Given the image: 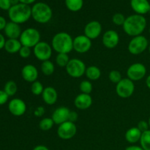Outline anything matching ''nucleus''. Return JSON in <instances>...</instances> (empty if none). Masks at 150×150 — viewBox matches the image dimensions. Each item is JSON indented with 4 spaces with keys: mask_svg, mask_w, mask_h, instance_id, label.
Wrapping results in <instances>:
<instances>
[{
    "mask_svg": "<svg viewBox=\"0 0 150 150\" xmlns=\"http://www.w3.org/2000/svg\"><path fill=\"white\" fill-rule=\"evenodd\" d=\"M122 26L125 32L129 36H139L142 35L146 29V20L142 15H131L126 18Z\"/></svg>",
    "mask_w": 150,
    "mask_h": 150,
    "instance_id": "obj_1",
    "label": "nucleus"
},
{
    "mask_svg": "<svg viewBox=\"0 0 150 150\" xmlns=\"http://www.w3.org/2000/svg\"><path fill=\"white\" fill-rule=\"evenodd\" d=\"M51 46L58 54H69L73 50V39L67 32H59L53 38Z\"/></svg>",
    "mask_w": 150,
    "mask_h": 150,
    "instance_id": "obj_2",
    "label": "nucleus"
},
{
    "mask_svg": "<svg viewBox=\"0 0 150 150\" xmlns=\"http://www.w3.org/2000/svg\"><path fill=\"white\" fill-rule=\"evenodd\" d=\"M8 16L12 22L18 24L23 23L32 16V8L28 4L19 3L10 7L8 10Z\"/></svg>",
    "mask_w": 150,
    "mask_h": 150,
    "instance_id": "obj_3",
    "label": "nucleus"
},
{
    "mask_svg": "<svg viewBox=\"0 0 150 150\" xmlns=\"http://www.w3.org/2000/svg\"><path fill=\"white\" fill-rule=\"evenodd\" d=\"M52 10L45 3L38 2L32 7V17L38 23H48L52 18Z\"/></svg>",
    "mask_w": 150,
    "mask_h": 150,
    "instance_id": "obj_4",
    "label": "nucleus"
},
{
    "mask_svg": "<svg viewBox=\"0 0 150 150\" xmlns=\"http://www.w3.org/2000/svg\"><path fill=\"white\" fill-rule=\"evenodd\" d=\"M19 38L23 46L34 48L38 42H40V33L35 28H27L22 32Z\"/></svg>",
    "mask_w": 150,
    "mask_h": 150,
    "instance_id": "obj_5",
    "label": "nucleus"
},
{
    "mask_svg": "<svg viewBox=\"0 0 150 150\" xmlns=\"http://www.w3.org/2000/svg\"><path fill=\"white\" fill-rule=\"evenodd\" d=\"M66 71L67 74L72 78L79 79L85 74L86 67L85 63L79 59H71L66 66Z\"/></svg>",
    "mask_w": 150,
    "mask_h": 150,
    "instance_id": "obj_6",
    "label": "nucleus"
},
{
    "mask_svg": "<svg viewBox=\"0 0 150 150\" xmlns=\"http://www.w3.org/2000/svg\"><path fill=\"white\" fill-rule=\"evenodd\" d=\"M149 46L148 40L143 35L133 37L128 44V51L133 55H139L146 51Z\"/></svg>",
    "mask_w": 150,
    "mask_h": 150,
    "instance_id": "obj_7",
    "label": "nucleus"
},
{
    "mask_svg": "<svg viewBox=\"0 0 150 150\" xmlns=\"http://www.w3.org/2000/svg\"><path fill=\"white\" fill-rule=\"evenodd\" d=\"M135 91V84L134 82L129 79H122L117 84L116 87V92L118 96L122 98H130Z\"/></svg>",
    "mask_w": 150,
    "mask_h": 150,
    "instance_id": "obj_8",
    "label": "nucleus"
},
{
    "mask_svg": "<svg viewBox=\"0 0 150 150\" xmlns=\"http://www.w3.org/2000/svg\"><path fill=\"white\" fill-rule=\"evenodd\" d=\"M34 54L41 62L49 60L52 56V46L48 42L40 41L34 47Z\"/></svg>",
    "mask_w": 150,
    "mask_h": 150,
    "instance_id": "obj_9",
    "label": "nucleus"
},
{
    "mask_svg": "<svg viewBox=\"0 0 150 150\" xmlns=\"http://www.w3.org/2000/svg\"><path fill=\"white\" fill-rule=\"evenodd\" d=\"M77 133V127L72 122L67 121L59 125L57 129V135L63 140H68L76 136Z\"/></svg>",
    "mask_w": 150,
    "mask_h": 150,
    "instance_id": "obj_10",
    "label": "nucleus"
},
{
    "mask_svg": "<svg viewBox=\"0 0 150 150\" xmlns=\"http://www.w3.org/2000/svg\"><path fill=\"white\" fill-rule=\"evenodd\" d=\"M146 74V68L142 63H134L128 67L127 70V76L129 79L133 81L142 80Z\"/></svg>",
    "mask_w": 150,
    "mask_h": 150,
    "instance_id": "obj_11",
    "label": "nucleus"
},
{
    "mask_svg": "<svg viewBox=\"0 0 150 150\" xmlns=\"http://www.w3.org/2000/svg\"><path fill=\"white\" fill-rule=\"evenodd\" d=\"M92 47V40L84 35H79L73 39V50L79 54H85Z\"/></svg>",
    "mask_w": 150,
    "mask_h": 150,
    "instance_id": "obj_12",
    "label": "nucleus"
},
{
    "mask_svg": "<svg viewBox=\"0 0 150 150\" xmlns=\"http://www.w3.org/2000/svg\"><path fill=\"white\" fill-rule=\"evenodd\" d=\"M102 32V25L98 21H92L89 22L85 26L83 33L85 36L90 40L98 38Z\"/></svg>",
    "mask_w": 150,
    "mask_h": 150,
    "instance_id": "obj_13",
    "label": "nucleus"
},
{
    "mask_svg": "<svg viewBox=\"0 0 150 150\" xmlns=\"http://www.w3.org/2000/svg\"><path fill=\"white\" fill-rule=\"evenodd\" d=\"M102 42L104 46L109 49L116 48L120 42L119 34L114 30H108L103 34Z\"/></svg>",
    "mask_w": 150,
    "mask_h": 150,
    "instance_id": "obj_14",
    "label": "nucleus"
},
{
    "mask_svg": "<svg viewBox=\"0 0 150 150\" xmlns=\"http://www.w3.org/2000/svg\"><path fill=\"white\" fill-rule=\"evenodd\" d=\"M8 109L13 115L21 117L26 112V105L24 101L20 98H15L9 103Z\"/></svg>",
    "mask_w": 150,
    "mask_h": 150,
    "instance_id": "obj_15",
    "label": "nucleus"
},
{
    "mask_svg": "<svg viewBox=\"0 0 150 150\" xmlns=\"http://www.w3.org/2000/svg\"><path fill=\"white\" fill-rule=\"evenodd\" d=\"M70 112V110L67 107L62 106L57 108L54 111L52 114V117H51L54 124L59 125L68 121Z\"/></svg>",
    "mask_w": 150,
    "mask_h": 150,
    "instance_id": "obj_16",
    "label": "nucleus"
},
{
    "mask_svg": "<svg viewBox=\"0 0 150 150\" xmlns=\"http://www.w3.org/2000/svg\"><path fill=\"white\" fill-rule=\"evenodd\" d=\"M21 76L26 81L33 83L38 78V70L35 66L32 64H26L22 68Z\"/></svg>",
    "mask_w": 150,
    "mask_h": 150,
    "instance_id": "obj_17",
    "label": "nucleus"
},
{
    "mask_svg": "<svg viewBox=\"0 0 150 150\" xmlns=\"http://www.w3.org/2000/svg\"><path fill=\"white\" fill-rule=\"evenodd\" d=\"M130 5L136 14H146L150 11V4L148 0H131Z\"/></svg>",
    "mask_w": 150,
    "mask_h": 150,
    "instance_id": "obj_18",
    "label": "nucleus"
},
{
    "mask_svg": "<svg viewBox=\"0 0 150 150\" xmlns=\"http://www.w3.org/2000/svg\"><path fill=\"white\" fill-rule=\"evenodd\" d=\"M74 104L79 109L86 110L92 105V98L90 95L81 93L75 98Z\"/></svg>",
    "mask_w": 150,
    "mask_h": 150,
    "instance_id": "obj_19",
    "label": "nucleus"
},
{
    "mask_svg": "<svg viewBox=\"0 0 150 150\" xmlns=\"http://www.w3.org/2000/svg\"><path fill=\"white\" fill-rule=\"evenodd\" d=\"M4 33L9 39H18L21 35V29L19 24L14 22H8L4 28Z\"/></svg>",
    "mask_w": 150,
    "mask_h": 150,
    "instance_id": "obj_20",
    "label": "nucleus"
},
{
    "mask_svg": "<svg viewBox=\"0 0 150 150\" xmlns=\"http://www.w3.org/2000/svg\"><path fill=\"white\" fill-rule=\"evenodd\" d=\"M42 98L45 103L47 105H54L58 99V93L52 86H47L44 89L42 94Z\"/></svg>",
    "mask_w": 150,
    "mask_h": 150,
    "instance_id": "obj_21",
    "label": "nucleus"
},
{
    "mask_svg": "<svg viewBox=\"0 0 150 150\" xmlns=\"http://www.w3.org/2000/svg\"><path fill=\"white\" fill-rule=\"evenodd\" d=\"M142 132L137 127H133L125 133V139L130 144H135L140 141Z\"/></svg>",
    "mask_w": 150,
    "mask_h": 150,
    "instance_id": "obj_22",
    "label": "nucleus"
},
{
    "mask_svg": "<svg viewBox=\"0 0 150 150\" xmlns=\"http://www.w3.org/2000/svg\"><path fill=\"white\" fill-rule=\"evenodd\" d=\"M21 47V43L18 39H8L5 42L4 49L9 54H16L19 52Z\"/></svg>",
    "mask_w": 150,
    "mask_h": 150,
    "instance_id": "obj_23",
    "label": "nucleus"
},
{
    "mask_svg": "<svg viewBox=\"0 0 150 150\" xmlns=\"http://www.w3.org/2000/svg\"><path fill=\"white\" fill-rule=\"evenodd\" d=\"M86 78L91 81H96L101 76V71L97 66H89L85 72Z\"/></svg>",
    "mask_w": 150,
    "mask_h": 150,
    "instance_id": "obj_24",
    "label": "nucleus"
},
{
    "mask_svg": "<svg viewBox=\"0 0 150 150\" xmlns=\"http://www.w3.org/2000/svg\"><path fill=\"white\" fill-rule=\"evenodd\" d=\"M66 7L72 12L79 11L83 4V0H65Z\"/></svg>",
    "mask_w": 150,
    "mask_h": 150,
    "instance_id": "obj_25",
    "label": "nucleus"
},
{
    "mask_svg": "<svg viewBox=\"0 0 150 150\" xmlns=\"http://www.w3.org/2000/svg\"><path fill=\"white\" fill-rule=\"evenodd\" d=\"M40 68L42 73L46 76H49L52 75L54 73V70H55L54 63L50 61V60L42 62V64H41Z\"/></svg>",
    "mask_w": 150,
    "mask_h": 150,
    "instance_id": "obj_26",
    "label": "nucleus"
},
{
    "mask_svg": "<svg viewBox=\"0 0 150 150\" xmlns=\"http://www.w3.org/2000/svg\"><path fill=\"white\" fill-rule=\"evenodd\" d=\"M140 143L144 150H150V130L142 133Z\"/></svg>",
    "mask_w": 150,
    "mask_h": 150,
    "instance_id": "obj_27",
    "label": "nucleus"
},
{
    "mask_svg": "<svg viewBox=\"0 0 150 150\" xmlns=\"http://www.w3.org/2000/svg\"><path fill=\"white\" fill-rule=\"evenodd\" d=\"M18 90L17 84L13 81H9L4 85V91L7 94L8 96H13L16 95Z\"/></svg>",
    "mask_w": 150,
    "mask_h": 150,
    "instance_id": "obj_28",
    "label": "nucleus"
},
{
    "mask_svg": "<svg viewBox=\"0 0 150 150\" xmlns=\"http://www.w3.org/2000/svg\"><path fill=\"white\" fill-rule=\"evenodd\" d=\"M54 125V122L53 121L52 118L45 117V118H43L42 120H40L39 123V127L41 130L48 131V130H50L52 128Z\"/></svg>",
    "mask_w": 150,
    "mask_h": 150,
    "instance_id": "obj_29",
    "label": "nucleus"
},
{
    "mask_svg": "<svg viewBox=\"0 0 150 150\" xmlns=\"http://www.w3.org/2000/svg\"><path fill=\"white\" fill-rule=\"evenodd\" d=\"M70 60L68 54H58L56 57V63L62 67H66Z\"/></svg>",
    "mask_w": 150,
    "mask_h": 150,
    "instance_id": "obj_30",
    "label": "nucleus"
},
{
    "mask_svg": "<svg viewBox=\"0 0 150 150\" xmlns=\"http://www.w3.org/2000/svg\"><path fill=\"white\" fill-rule=\"evenodd\" d=\"M44 89L43 85L42 83H40L38 81L32 83V86H31V91H32V93L34 95H36V96H39V95H42V92H43Z\"/></svg>",
    "mask_w": 150,
    "mask_h": 150,
    "instance_id": "obj_31",
    "label": "nucleus"
},
{
    "mask_svg": "<svg viewBox=\"0 0 150 150\" xmlns=\"http://www.w3.org/2000/svg\"><path fill=\"white\" fill-rule=\"evenodd\" d=\"M79 88H80V90L82 93L88 94V95H89L92 92V89H93L92 83L89 81L86 80H84L81 82Z\"/></svg>",
    "mask_w": 150,
    "mask_h": 150,
    "instance_id": "obj_32",
    "label": "nucleus"
},
{
    "mask_svg": "<svg viewBox=\"0 0 150 150\" xmlns=\"http://www.w3.org/2000/svg\"><path fill=\"white\" fill-rule=\"evenodd\" d=\"M108 79H109V80L112 83H117V84L122 79V75L120 71L114 70H111L109 73V74H108Z\"/></svg>",
    "mask_w": 150,
    "mask_h": 150,
    "instance_id": "obj_33",
    "label": "nucleus"
},
{
    "mask_svg": "<svg viewBox=\"0 0 150 150\" xmlns=\"http://www.w3.org/2000/svg\"><path fill=\"white\" fill-rule=\"evenodd\" d=\"M125 19L124 15H122V13H116L112 18L113 23L117 26H123L125 21Z\"/></svg>",
    "mask_w": 150,
    "mask_h": 150,
    "instance_id": "obj_34",
    "label": "nucleus"
},
{
    "mask_svg": "<svg viewBox=\"0 0 150 150\" xmlns=\"http://www.w3.org/2000/svg\"><path fill=\"white\" fill-rule=\"evenodd\" d=\"M19 55L21 57H22L23 59H26L28 57H30L31 55V49L30 48L26 46H23L21 48L20 51H19Z\"/></svg>",
    "mask_w": 150,
    "mask_h": 150,
    "instance_id": "obj_35",
    "label": "nucleus"
},
{
    "mask_svg": "<svg viewBox=\"0 0 150 150\" xmlns=\"http://www.w3.org/2000/svg\"><path fill=\"white\" fill-rule=\"evenodd\" d=\"M137 127L143 133V132L146 131V130H149V126L148 122L144 121V120H142L138 123Z\"/></svg>",
    "mask_w": 150,
    "mask_h": 150,
    "instance_id": "obj_36",
    "label": "nucleus"
},
{
    "mask_svg": "<svg viewBox=\"0 0 150 150\" xmlns=\"http://www.w3.org/2000/svg\"><path fill=\"white\" fill-rule=\"evenodd\" d=\"M12 7L10 0H0V8L4 10H9Z\"/></svg>",
    "mask_w": 150,
    "mask_h": 150,
    "instance_id": "obj_37",
    "label": "nucleus"
},
{
    "mask_svg": "<svg viewBox=\"0 0 150 150\" xmlns=\"http://www.w3.org/2000/svg\"><path fill=\"white\" fill-rule=\"evenodd\" d=\"M9 96L4 90H0V105L6 103L8 100Z\"/></svg>",
    "mask_w": 150,
    "mask_h": 150,
    "instance_id": "obj_38",
    "label": "nucleus"
},
{
    "mask_svg": "<svg viewBox=\"0 0 150 150\" xmlns=\"http://www.w3.org/2000/svg\"><path fill=\"white\" fill-rule=\"evenodd\" d=\"M35 115L38 117H42L45 114V108L42 106H39L35 109V112H34Z\"/></svg>",
    "mask_w": 150,
    "mask_h": 150,
    "instance_id": "obj_39",
    "label": "nucleus"
},
{
    "mask_svg": "<svg viewBox=\"0 0 150 150\" xmlns=\"http://www.w3.org/2000/svg\"><path fill=\"white\" fill-rule=\"evenodd\" d=\"M78 114L76 112V111H70V114H69V120L68 121L72 122H75L77 121L78 120Z\"/></svg>",
    "mask_w": 150,
    "mask_h": 150,
    "instance_id": "obj_40",
    "label": "nucleus"
},
{
    "mask_svg": "<svg viewBox=\"0 0 150 150\" xmlns=\"http://www.w3.org/2000/svg\"><path fill=\"white\" fill-rule=\"evenodd\" d=\"M7 22H6L5 18L2 16H0V30L4 29L6 25H7Z\"/></svg>",
    "mask_w": 150,
    "mask_h": 150,
    "instance_id": "obj_41",
    "label": "nucleus"
},
{
    "mask_svg": "<svg viewBox=\"0 0 150 150\" xmlns=\"http://www.w3.org/2000/svg\"><path fill=\"white\" fill-rule=\"evenodd\" d=\"M5 39H4V37L1 34H0V49L4 48V45H5Z\"/></svg>",
    "mask_w": 150,
    "mask_h": 150,
    "instance_id": "obj_42",
    "label": "nucleus"
},
{
    "mask_svg": "<svg viewBox=\"0 0 150 150\" xmlns=\"http://www.w3.org/2000/svg\"><path fill=\"white\" fill-rule=\"evenodd\" d=\"M125 150H144L142 146H130L126 148Z\"/></svg>",
    "mask_w": 150,
    "mask_h": 150,
    "instance_id": "obj_43",
    "label": "nucleus"
},
{
    "mask_svg": "<svg viewBox=\"0 0 150 150\" xmlns=\"http://www.w3.org/2000/svg\"><path fill=\"white\" fill-rule=\"evenodd\" d=\"M32 150H49V149L44 145H38V146H35Z\"/></svg>",
    "mask_w": 150,
    "mask_h": 150,
    "instance_id": "obj_44",
    "label": "nucleus"
},
{
    "mask_svg": "<svg viewBox=\"0 0 150 150\" xmlns=\"http://www.w3.org/2000/svg\"><path fill=\"white\" fill-rule=\"evenodd\" d=\"M20 1V3H22V4H32L33 2H35L36 0H19Z\"/></svg>",
    "mask_w": 150,
    "mask_h": 150,
    "instance_id": "obj_45",
    "label": "nucleus"
},
{
    "mask_svg": "<svg viewBox=\"0 0 150 150\" xmlns=\"http://www.w3.org/2000/svg\"><path fill=\"white\" fill-rule=\"evenodd\" d=\"M146 86H147V87L150 89V75H149V76H147V78H146Z\"/></svg>",
    "mask_w": 150,
    "mask_h": 150,
    "instance_id": "obj_46",
    "label": "nucleus"
},
{
    "mask_svg": "<svg viewBox=\"0 0 150 150\" xmlns=\"http://www.w3.org/2000/svg\"><path fill=\"white\" fill-rule=\"evenodd\" d=\"M19 2H20L19 0H10V3H11L12 6L16 5V4H19Z\"/></svg>",
    "mask_w": 150,
    "mask_h": 150,
    "instance_id": "obj_47",
    "label": "nucleus"
},
{
    "mask_svg": "<svg viewBox=\"0 0 150 150\" xmlns=\"http://www.w3.org/2000/svg\"><path fill=\"white\" fill-rule=\"evenodd\" d=\"M148 123H149V129H150V117L149 118V120H148Z\"/></svg>",
    "mask_w": 150,
    "mask_h": 150,
    "instance_id": "obj_48",
    "label": "nucleus"
},
{
    "mask_svg": "<svg viewBox=\"0 0 150 150\" xmlns=\"http://www.w3.org/2000/svg\"><path fill=\"white\" fill-rule=\"evenodd\" d=\"M149 54H150V45H149Z\"/></svg>",
    "mask_w": 150,
    "mask_h": 150,
    "instance_id": "obj_49",
    "label": "nucleus"
},
{
    "mask_svg": "<svg viewBox=\"0 0 150 150\" xmlns=\"http://www.w3.org/2000/svg\"><path fill=\"white\" fill-rule=\"evenodd\" d=\"M149 35H150V28H149Z\"/></svg>",
    "mask_w": 150,
    "mask_h": 150,
    "instance_id": "obj_50",
    "label": "nucleus"
}]
</instances>
